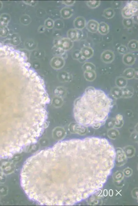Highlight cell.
Wrapping results in <instances>:
<instances>
[{
  "label": "cell",
  "instance_id": "9c48e42d",
  "mask_svg": "<svg viewBox=\"0 0 138 206\" xmlns=\"http://www.w3.org/2000/svg\"><path fill=\"white\" fill-rule=\"evenodd\" d=\"M73 45V42L68 38H63L60 41V47L65 50H68L71 49Z\"/></svg>",
  "mask_w": 138,
  "mask_h": 206
},
{
  "label": "cell",
  "instance_id": "cb8c5ba5",
  "mask_svg": "<svg viewBox=\"0 0 138 206\" xmlns=\"http://www.w3.org/2000/svg\"><path fill=\"white\" fill-rule=\"evenodd\" d=\"M118 51L120 54H125L126 52L128 51L127 47L125 45H121L118 47Z\"/></svg>",
  "mask_w": 138,
  "mask_h": 206
},
{
  "label": "cell",
  "instance_id": "9a60e30c",
  "mask_svg": "<svg viewBox=\"0 0 138 206\" xmlns=\"http://www.w3.org/2000/svg\"><path fill=\"white\" fill-rule=\"evenodd\" d=\"M116 83L118 87L124 88L127 85V81L123 77H118L116 78Z\"/></svg>",
  "mask_w": 138,
  "mask_h": 206
},
{
  "label": "cell",
  "instance_id": "4fadbf2b",
  "mask_svg": "<svg viewBox=\"0 0 138 206\" xmlns=\"http://www.w3.org/2000/svg\"><path fill=\"white\" fill-rule=\"evenodd\" d=\"M84 75L86 79L90 82L93 81L96 78V74L95 71H85L84 72Z\"/></svg>",
  "mask_w": 138,
  "mask_h": 206
},
{
  "label": "cell",
  "instance_id": "7c38bea8",
  "mask_svg": "<svg viewBox=\"0 0 138 206\" xmlns=\"http://www.w3.org/2000/svg\"><path fill=\"white\" fill-rule=\"evenodd\" d=\"M61 16L65 19L70 18L73 13V10L70 8H64L61 11Z\"/></svg>",
  "mask_w": 138,
  "mask_h": 206
},
{
  "label": "cell",
  "instance_id": "e0dca14e",
  "mask_svg": "<svg viewBox=\"0 0 138 206\" xmlns=\"http://www.w3.org/2000/svg\"><path fill=\"white\" fill-rule=\"evenodd\" d=\"M115 15V12L114 10L111 8L105 9L103 13V16L107 19L112 18L114 17Z\"/></svg>",
  "mask_w": 138,
  "mask_h": 206
},
{
  "label": "cell",
  "instance_id": "603a6c76",
  "mask_svg": "<svg viewBox=\"0 0 138 206\" xmlns=\"http://www.w3.org/2000/svg\"><path fill=\"white\" fill-rule=\"evenodd\" d=\"M72 56L73 58L75 59H78V60H79L80 58L82 57L80 51L78 50H77L74 52V53L72 54Z\"/></svg>",
  "mask_w": 138,
  "mask_h": 206
},
{
  "label": "cell",
  "instance_id": "52a82bcc",
  "mask_svg": "<svg viewBox=\"0 0 138 206\" xmlns=\"http://www.w3.org/2000/svg\"><path fill=\"white\" fill-rule=\"evenodd\" d=\"M99 23L94 20H91L86 25V28L89 32L95 33L98 31Z\"/></svg>",
  "mask_w": 138,
  "mask_h": 206
},
{
  "label": "cell",
  "instance_id": "5bb4252c",
  "mask_svg": "<svg viewBox=\"0 0 138 206\" xmlns=\"http://www.w3.org/2000/svg\"><path fill=\"white\" fill-rule=\"evenodd\" d=\"M135 69L128 68L126 69L123 73L124 78L127 79H131L135 78Z\"/></svg>",
  "mask_w": 138,
  "mask_h": 206
},
{
  "label": "cell",
  "instance_id": "8992f818",
  "mask_svg": "<svg viewBox=\"0 0 138 206\" xmlns=\"http://www.w3.org/2000/svg\"><path fill=\"white\" fill-rule=\"evenodd\" d=\"M136 57L135 54L129 52L125 54L123 57V63L128 66H131L135 62Z\"/></svg>",
  "mask_w": 138,
  "mask_h": 206
},
{
  "label": "cell",
  "instance_id": "ac0fdd59",
  "mask_svg": "<svg viewBox=\"0 0 138 206\" xmlns=\"http://www.w3.org/2000/svg\"><path fill=\"white\" fill-rule=\"evenodd\" d=\"M133 90L132 88L128 87H124L122 90V97L128 98L131 97L133 95Z\"/></svg>",
  "mask_w": 138,
  "mask_h": 206
},
{
  "label": "cell",
  "instance_id": "3957f363",
  "mask_svg": "<svg viewBox=\"0 0 138 206\" xmlns=\"http://www.w3.org/2000/svg\"><path fill=\"white\" fill-rule=\"evenodd\" d=\"M137 6L134 5L130 3L123 8L122 10V14L124 18H131L134 16V13L137 10Z\"/></svg>",
  "mask_w": 138,
  "mask_h": 206
},
{
  "label": "cell",
  "instance_id": "2e32d148",
  "mask_svg": "<svg viewBox=\"0 0 138 206\" xmlns=\"http://www.w3.org/2000/svg\"><path fill=\"white\" fill-rule=\"evenodd\" d=\"M111 93L113 97L115 98L118 99L122 97V90L118 87L113 88Z\"/></svg>",
  "mask_w": 138,
  "mask_h": 206
},
{
  "label": "cell",
  "instance_id": "7a4b0ae2",
  "mask_svg": "<svg viewBox=\"0 0 138 206\" xmlns=\"http://www.w3.org/2000/svg\"><path fill=\"white\" fill-rule=\"evenodd\" d=\"M18 105L16 88L10 78L0 80V132L3 133L16 114Z\"/></svg>",
  "mask_w": 138,
  "mask_h": 206
},
{
  "label": "cell",
  "instance_id": "8fae6325",
  "mask_svg": "<svg viewBox=\"0 0 138 206\" xmlns=\"http://www.w3.org/2000/svg\"><path fill=\"white\" fill-rule=\"evenodd\" d=\"M68 38L72 42L77 41L79 38V34L76 29H70L67 33Z\"/></svg>",
  "mask_w": 138,
  "mask_h": 206
},
{
  "label": "cell",
  "instance_id": "ffe728a7",
  "mask_svg": "<svg viewBox=\"0 0 138 206\" xmlns=\"http://www.w3.org/2000/svg\"><path fill=\"white\" fill-rule=\"evenodd\" d=\"M100 1H87L86 5L90 8L95 9L100 5Z\"/></svg>",
  "mask_w": 138,
  "mask_h": 206
},
{
  "label": "cell",
  "instance_id": "d6986e66",
  "mask_svg": "<svg viewBox=\"0 0 138 206\" xmlns=\"http://www.w3.org/2000/svg\"><path fill=\"white\" fill-rule=\"evenodd\" d=\"M128 47L131 50L133 51H138V41L135 40L130 41L128 45Z\"/></svg>",
  "mask_w": 138,
  "mask_h": 206
},
{
  "label": "cell",
  "instance_id": "30bf717a",
  "mask_svg": "<svg viewBox=\"0 0 138 206\" xmlns=\"http://www.w3.org/2000/svg\"><path fill=\"white\" fill-rule=\"evenodd\" d=\"M109 26L106 23L102 22L99 23L98 31L101 35H107L109 33Z\"/></svg>",
  "mask_w": 138,
  "mask_h": 206
},
{
  "label": "cell",
  "instance_id": "7402d4cb",
  "mask_svg": "<svg viewBox=\"0 0 138 206\" xmlns=\"http://www.w3.org/2000/svg\"><path fill=\"white\" fill-rule=\"evenodd\" d=\"M123 24L125 28H131L133 26V20L131 18H124L123 20Z\"/></svg>",
  "mask_w": 138,
  "mask_h": 206
},
{
  "label": "cell",
  "instance_id": "44dd1931",
  "mask_svg": "<svg viewBox=\"0 0 138 206\" xmlns=\"http://www.w3.org/2000/svg\"><path fill=\"white\" fill-rule=\"evenodd\" d=\"M82 68L84 71H95V66L94 64L91 62H86L82 66Z\"/></svg>",
  "mask_w": 138,
  "mask_h": 206
},
{
  "label": "cell",
  "instance_id": "5b68a950",
  "mask_svg": "<svg viewBox=\"0 0 138 206\" xmlns=\"http://www.w3.org/2000/svg\"><path fill=\"white\" fill-rule=\"evenodd\" d=\"M86 21L84 17L78 16L75 19L73 22L74 28L76 29L82 30L86 26Z\"/></svg>",
  "mask_w": 138,
  "mask_h": 206
},
{
  "label": "cell",
  "instance_id": "ba28073f",
  "mask_svg": "<svg viewBox=\"0 0 138 206\" xmlns=\"http://www.w3.org/2000/svg\"><path fill=\"white\" fill-rule=\"evenodd\" d=\"M82 56L85 59H91L94 54V50L91 47L85 46L82 47L80 51Z\"/></svg>",
  "mask_w": 138,
  "mask_h": 206
},
{
  "label": "cell",
  "instance_id": "d4e9b609",
  "mask_svg": "<svg viewBox=\"0 0 138 206\" xmlns=\"http://www.w3.org/2000/svg\"><path fill=\"white\" fill-rule=\"evenodd\" d=\"M75 1H63V3L65 5L68 6H72L75 3Z\"/></svg>",
  "mask_w": 138,
  "mask_h": 206
},
{
  "label": "cell",
  "instance_id": "6da1fadb",
  "mask_svg": "<svg viewBox=\"0 0 138 206\" xmlns=\"http://www.w3.org/2000/svg\"><path fill=\"white\" fill-rule=\"evenodd\" d=\"M113 107V100L102 90L88 88L75 103L74 118L82 126L99 128L106 122Z\"/></svg>",
  "mask_w": 138,
  "mask_h": 206
},
{
  "label": "cell",
  "instance_id": "277c9868",
  "mask_svg": "<svg viewBox=\"0 0 138 206\" xmlns=\"http://www.w3.org/2000/svg\"><path fill=\"white\" fill-rule=\"evenodd\" d=\"M101 59L103 62L105 63H110L114 60V54L110 50H106L101 54Z\"/></svg>",
  "mask_w": 138,
  "mask_h": 206
}]
</instances>
